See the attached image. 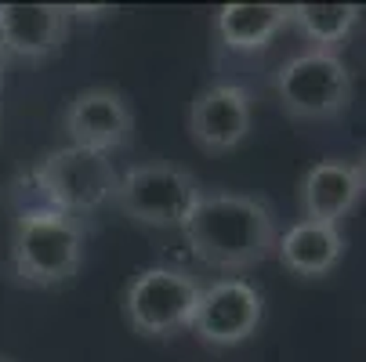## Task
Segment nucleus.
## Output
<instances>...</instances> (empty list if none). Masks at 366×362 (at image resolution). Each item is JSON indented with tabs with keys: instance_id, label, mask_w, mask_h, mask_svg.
<instances>
[{
	"instance_id": "f257e3e1",
	"label": "nucleus",
	"mask_w": 366,
	"mask_h": 362,
	"mask_svg": "<svg viewBox=\"0 0 366 362\" xmlns=\"http://www.w3.org/2000/svg\"><path fill=\"white\" fill-rule=\"evenodd\" d=\"M178 232L203 268L225 276L257 268L276 257L280 243L276 211L265 199L243 192H203Z\"/></svg>"
},
{
	"instance_id": "f03ea898",
	"label": "nucleus",
	"mask_w": 366,
	"mask_h": 362,
	"mask_svg": "<svg viewBox=\"0 0 366 362\" xmlns=\"http://www.w3.org/2000/svg\"><path fill=\"white\" fill-rule=\"evenodd\" d=\"M87 225L55 206L26 203L15 211V232L8 246V279L29 290H51L69 283L84 265Z\"/></svg>"
},
{
	"instance_id": "7ed1b4c3",
	"label": "nucleus",
	"mask_w": 366,
	"mask_h": 362,
	"mask_svg": "<svg viewBox=\"0 0 366 362\" xmlns=\"http://www.w3.org/2000/svg\"><path fill=\"white\" fill-rule=\"evenodd\" d=\"M26 181L33 188V203L55 206V211L84 221V218L98 214L106 203H113L120 171H117L113 156L66 145V149L47 152L26 174Z\"/></svg>"
},
{
	"instance_id": "20e7f679",
	"label": "nucleus",
	"mask_w": 366,
	"mask_h": 362,
	"mask_svg": "<svg viewBox=\"0 0 366 362\" xmlns=\"http://www.w3.org/2000/svg\"><path fill=\"white\" fill-rule=\"evenodd\" d=\"M272 87L280 109L297 124H327L352 106V69L337 51H297L276 69Z\"/></svg>"
},
{
	"instance_id": "39448f33",
	"label": "nucleus",
	"mask_w": 366,
	"mask_h": 362,
	"mask_svg": "<svg viewBox=\"0 0 366 362\" xmlns=\"http://www.w3.org/2000/svg\"><path fill=\"white\" fill-rule=\"evenodd\" d=\"M199 196L203 188L192 171L178 164H134L120 171L113 206L145 228H182Z\"/></svg>"
},
{
	"instance_id": "423d86ee",
	"label": "nucleus",
	"mask_w": 366,
	"mask_h": 362,
	"mask_svg": "<svg viewBox=\"0 0 366 362\" xmlns=\"http://www.w3.org/2000/svg\"><path fill=\"white\" fill-rule=\"evenodd\" d=\"M199 293H203V283L185 268H174V265L142 268L124 290V319L142 337L167 341L189 330Z\"/></svg>"
},
{
	"instance_id": "0eeeda50",
	"label": "nucleus",
	"mask_w": 366,
	"mask_h": 362,
	"mask_svg": "<svg viewBox=\"0 0 366 362\" xmlns=\"http://www.w3.org/2000/svg\"><path fill=\"white\" fill-rule=\"evenodd\" d=\"M265 316V297L247 279H218L207 283L192 312L189 333L207 348H236L250 341Z\"/></svg>"
},
{
	"instance_id": "6e6552de",
	"label": "nucleus",
	"mask_w": 366,
	"mask_h": 362,
	"mask_svg": "<svg viewBox=\"0 0 366 362\" xmlns=\"http://www.w3.org/2000/svg\"><path fill=\"white\" fill-rule=\"evenodd\" d=\"M62 134L69 145L113 156L134 138V109L117 87H87L76 91L62 109Z\"/></svg>"
},
{
	"instance_id": "1a4fd4ad",
	"label": "nucleus",
	"mask_w": 366,
	"mask_h": 362,
	"mask_svg": "<svg viewBox=\"0 0 366 362\" xmlns=\"http://www.w3.org/2000/svg\"><path fill=\"white\" fill-rule=\"evenodd\" d=\"M254 124V94L243 84H211L203 87L185 116L189 138L207 156H225L232 152Z\"/></svg>"
},
{
	"instance_id": "9d476101",
	"label": "nucleus",
	"mask_w": 366,
	"mask_h": 362,
	"mask_svg": "<svg viewBox=\"0 0 366 362\" xmlns=\"http://www.w3.org/2000/svg\"><path fill=\"white\" fill-rule=\"evenodd\" d=\"M69 36V8L62 4H0V47L8 59L47 62Z\"/></svg>"
},
{
	"instance_id": "9b49d317",
	"label": "nucleus",
	"mask_w": 366,
	"mask_h": 362,
	"mask_svg": "<svg viewBox=\"0 0 366 362\" xmlns=\"http://www.w3.org/2000/svg\"><path fill=\"white\" fill-rule=\"evenodd\" d=\"M366 196V178L359 164L345 160H323L308 167L301 185H297V206L301 221H323V225H341L359 199Z\"/></svg>"
},
{
	"instance_id": "f8f14e48",
	"label": "nucleus",
	"mask_w": 366,
	"mask_h": 362,
	"mask_svg": "<svg viewBox=\"0 0 366 362\" xmlns=\"http://www.w3.org/2000/svg\"><path fill=\"white\" fill-rule=\"evenodd\" d=\"M276 261L301 279H323L345 261V232L341 225L297 221L280 236Z\"/></svg>"
},
{
	"instance_id": "ddd939ff",
	"label": "nucleus",
	"mask_w": 366,
	"mask_h": 362,
	"mask_svg": "<svg viewBox=\"0 0 366 362\" xmlns=\"http://www.w3.org/2000/svg\"><path fill=\"white\" fill-rule=\"evenodd\" d=\"M283 29H290L287 4H225L214 11V33L222 47L239 55L265 51Z\"/></svg>"
},
{
	"instance_id": "4468645a",
	"label": "nucleus",
	"mask_w": 366,
	"mask_h": 362,
	"mask_svg": "<svg viewBox=\"0 0 366 362\" xmlns=\"http://www.w3.org/2000/svg\"><path fill=\"white\" fill-rule=\"evenodd\" d=\"M359 4H290V26L320 51H337L359 26Z\"/></svg>"
},
{
	"instance_id": "2eb2a0df",
	"label": "nucleus",
	"mask_w": 366,
	"mask_h": 362,
	"mask_svg": "<svg viewBox=\"0 0 366 362\" xmlns=\"http://www.w3.org/2000/svg\"><path fill=\"white\" fill-rule=\"evenodd\" d=\"M84 19V22H98V19H109V15H117V8H106V4H102V8H84V4H73L69 8V19Z\"/></svg>"
},
{
	"instance_id": "dca6fc26",
	"label": "nucleus",
	"mask_w": 366,
	"mask_h": 362,
	"mask_svg": "<svg viewBox=\"0 0 366 362\" xmlns=\"http://www.w3.org/2000/svg\"><path fill=\"white\" fill-rule=\"evenodd\" d=\"M8 62H11V59H8V51L0 47V91H4V80H8Z\"/></svg>"
},
{
	"instance_id": "f3484780",
	"label": "nucleus",
	"mask_w": 366,
	"mask_h": 362,
	"mask_svg": "<svg viewBox=\"0 0 366 362\" xmlns=\"http://www.w3.org/2000/svg\"><path fill=\"white\" fill-rule=\"evenodd\" d=\"M359 171H362V178H366V152H362V160H359Z\"/></svg>"
},
{
	"instance_id": "a211bd4d",
	"label": "nucleus",
	"mask_w": 366,
	"mask_h": 362,
	"mask_svg": "<svg viewBox=\"0 0 366 362\" xmlns=\"http://www.w3.org/2000/svg\"><path fill=\"white\" fill-rule=\"evenodd\" d=\"M0 362H4V355H0Z\"/></svg>"
}]
</instances>
